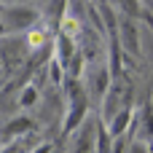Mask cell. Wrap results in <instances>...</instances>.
<instances>
[{
	"label": "cell",
	"instance_id": "obj_1",
	"mask_svg": "<svg viewBox=\"0 0 153 153\" xmlns=\"http://www.w3.org/2000/svg\"><path fill=\"white\" fill-rule=\"evenodd\" d=\"M43 11L27 3H16V5H3L0 22H3V35H24L30 32L35 24H40Z\"/></svg>",
	"mask_w": 153,
	"mask_h": 153
},
{
	"label": "cell",
	"instance_id": "obj_2",
	"mask_svg": "<svg viewBox=\"0 0 153 153\" xmlns=\"http://www.w3.org/2000/svg\"><path fill=\"white\" fill-rule=\"evenodd\" d=\"M30 43H27V35H3V46H0V54H3V67H5V83L11 81V75L27 62V54H30Z\"/></svg>",
	"mask_w": 153,
	"mask_h": 153
},
{
	"label": "cell",
	"instance_id": "obj_3",
	"mask_svg": "<svg viewBox=\"0 0 153 153\" xmlns=\"http://www.w3.org/2000/svg\"><path fill=\"white\" fill-rule=\"evenodd\" d=\"M118 40H121V48L124 54L129 56H140V27L134 22V16H121V24H118Z\"/></svg>",
	"mask_w": 153,
	"mask_h": 153
},
{
	"label": "cell",
	"instance_id": "obj_4",
	"mask_svg": "<svg viewBox=\"0 0 153 153\" xmlns=\"http://www.w3.org/2000/svg\"><path fill=\"white\" fill-rule=\"evenodd\" d=\"M32 129H35V121L30 116H11L3 126V145H11V143L27 137Z\"/></svg>",
	"mask_w": 153,
	"mask_h": 153
},
{
	"label": "cell",
	"instance_id": "obj_5",
	"mask_svg": "<svg viewBox=\"0 0 153 153\" xmlns=\"http://www.w3.org/2000/svg\"><path fill=\"white\" fill-rule=\"evenodd\" d=\"M97 126H100V118L97 121H86L75 137H73V153H97Z\"/></svg>",
	"mask_w": 153,
	"mask_h": 153
},
{
	"label": "cell",
	"instance_id": "obj_6",
	"mask_svg": "<svg viewBox=\"0 0 153 153\" xmlns=\"http://www.w3.org/2000/svg\"><path fill=\"white\" fill-rule=\"evenodd\" d=\"M134 124H137L134 108H124V110H118V113L110 118V124H108V132H110L113 137H126L129 126H134Z\"/></svg>",
	"mask_w": 153,
	"mask_h": 153
},
{
	"label": "cell",
	"instance_id": "obj_7",
	"mask_svg": "<svg viewBox=\"0 0 153 153\" xmlns=\"http://www.w3.org/2000/svg\"><path fill=\"white\" fill-rule=\"evenodd\" d=\"M78 54V48H75V38H70V35H65V32H59L56 35V40H54V56L67 67L70 65V59Z\"/></svg>",
	"mask_w": 153,
	"mask_h": 153
},
{
	"label": "cell",
	"instance_id": "obj_8",
	"mask_svg": "<svg viewBox=\"0 0 153 153\" xmlns=\"http://www.w3.org/2000/svg\"><path fill=\"white\" fill-rule=\"evenodd\" d=\"M134 132H137V140L151 143V137H153V108L151 105L143 108V113H140V118L134 124Z\"/></svg>",
	"mask_w": 153,
	"mask_h": 153
},
{
	"label": "cell",
	"instance_id": "obj_9",
	"mask_svg": "<svg viewBox=\"0 0 153 153\" xmlns=\"http://www.w3.org/2000/svg\"><path fill=\"white\" fill-rule=\"evenodd\" d=\"M24 35H27V43H30L32 51H43L46 46H51V43H48V27H46L43 22L35 24V27H32L30 32H24Z\"/></svg>",
	"mask_w": 153,
	"mask_h": 153
},
{
	"label": "cell",
	"instance_id": "obj_10",
	"mask_svg": "<svg viewBox=\"0 0 153 153\" xmlns=\"http://www.w3.org/2000/svg\"><path fill=\"white\" fill-rule=\"evenodd\" d=\"M38 100H40V89H38L35 83H27V86L19 91V108H22V110L35 108V105H38Z\"/></svg>",
	"mask_w": 153,
	"mask_h": 153
},
{
	"label": "cell",
	"instance_id": "obj_11",
	"mask_svg": "<svg viewBox=\"0 0 153 153\" xmlns=\"http://www.w3.org/2000/svg\"><path fill=\"white\" fill-rule=\"evenodd\" d=\"M113 134L108 132V124L100 118V126H97V153H113Z\"/></svg>",
	"mask_w": 153,
	"mask_h": 153
},
{
	"label": "cell",
	"instance_id": "obj_12",
	"mask_svg": "<svg viewBox=\"0 0 153 153\" xmlns=\"http://www.w3.org/2000/svg\"><path fill=\"white\" fill-rule=\"evenodd\" d=\"M129 153H151V143H145V140H132L129 143Z\"/></svg>",
	"mask_w": 153,
	"mask_h": 153
},
{
	"label": "cell",
	"instance_id": "obj_13",
	"mask_svg": "<svg viewBox=\"0 0 153 153\" xmlns=\"http://www.w3.org/2000/svg\"><path fill=\"white\" fill-rule=\"evenodd\" d=\"M113 153H129L126 137H116V140H113Z\"/></svg>",
	"mask_w": 153,
	"mask_h": 153
},
{
	"label": "cell",
	"instance_id": "obj_14",
	"mask_svg": "<svg viewBox=\"0 0 153 153\" xmlns=\"http://www.w3.org/2000/svg\"><path fill=\"white\" fill-rule=\"evenodd\" d=\"M30 153H54V143H48V140H43V143H38L35 148Z\"/></svg>",
	"mask_w": 153,
	"mask_h": 153
},
{
	"label": "cell",
	"instance_id": "obj_15",
	"mask_svg": "<svg viewBox=\"0 0 153 153\" xmlns=\"http://www.w3.org/2000/svg\"><path fill=\"white\" fill-rule=\"evenodd\" d=\"M105 3H110L113 8H124V0H105Z\"/></svg>",
	"mask_w": 153,
	"mask_h": 153
},
{
	"label": "cell",
	"instance_id": "obj_16",
	"mask_svg": "<svg viewBox=\"0 0 153 153\" xmlns=\"http://www.w3.org/2000/svg\"><path fill=\"white\" fill-rule=\"evenodd\" d=\"M3 5H16V3H22V0H0Z\"/></svg>",
	"mask_w": 153,
	"mask_h": 153
},
{
	"label": "cell",
	"instance_id": "obj_17",
	"mask_svg": "<svg viewBox=\"0 0 153 153\" xmlns=\"http://www.w3.org/2000/svg\"><path fill=\"white\" fill-rule=\"evenodd\" d=\"M143 3H148V5H153V0H143Z\"/></svg>",
	"mask_w": 153,
	"mask_h": 153
}]
</instances>
